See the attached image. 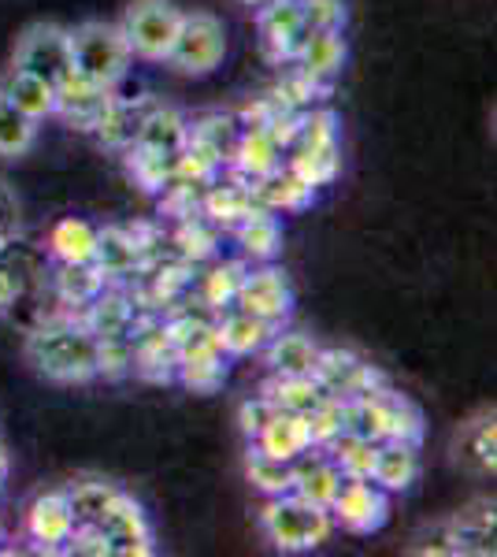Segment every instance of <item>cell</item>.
<instances>
[{
	"label": "cell",
	"instance_id": "cell-1",
	"mask_svg": "<svg viewBox=\"0 0 497 557\" xmlns=\"http://www.w3.org/2000/svg\"><path fill=\"white\" fill-rule=\"evenodd\" d=\"M26 361L52 383H89L97 380V338L78 317L41 323L26 338Z\"/></svg>",
	"mask_w": 497,
	"mask_h": 557
},
{
	"label": "cell",
	"instance_id": "cell-2",
	"mask_svg": "<svg viewBox=\"0 0 497 557\" xmlns=\"http://www.w3.org/2000/svg\"><path fill=\"white\" fill-rule=\"evenodd\" d=\"M260 528H264L268 543L283 554H305L315 550L320 543H327L334 532V520L327 506L301 498V494L286 491L268 498L264 513H260Z\"/></svg>",
	"mask_w": 497,
	"mask_h": 557
},
{
	"label": "cell",
	"instance_id": "cell-3",
	"mask_svg": "<svg viewBox=\"0 0 497 557\" xmlns=\"http://www.w3.org/2000/svg\"><path fill=\"white\" fill-rule=\"evenodd\" d=\"M71 38V64L78 75L94 78L108 89H115L131 71V49H126L123 34L115 23H83L67 30Z\"/></svg>",
	"mask_w": 497,
	"mask_h": 557
},
{
	"label": "cell",
	"instance_id": "cell-4",
	"mask_svg": "<svg viewBox=\"0 0 497 557\" xmlns=\"http://www.w3.org/2000/svg\"><path fill=\"white\" fill-rule=\"evenodd\" d=\"M183 15L171 0H131V8L123 12L120 34L131 49L134 60H146V64H167V52L178 38V26Z\"/></svg>",
	"mask_w": 497,
	"mask_h": 557
},
{
	"label": "cell",
	"instance_id": "cell-5",
	"mask_svg": "<svg viewBox=\"0 0 497 557\" xmlns=\"http://www.w3.org/2000/svg\"><path fill=\"white\" fill-rule=\"evenodd\" d=\"M227 57V34H223V23L208 12H189L183 15V26H178V38L167 52V64L178 71V75H212L215 67Z\"/></svg>",
	"mask_w": 497,
	"mask_h": 557
},
{
	"label": "cell",
	"instance_id": "cell-6",
	"mask_svg": "<svg viewBox=\"0 0 497 557\" xmlns=\"http://www.w3.org/2000/svg\"><path fill=\"white\" fill-rule=\"evenodd\" d=\"M327 509H331L334 528H346L352 535H372L386 524V517H390V494L372 480L341 475Z\"/></svg>",
	"mask_w": 497,
	"mask_h": 557
},
{
	"label": "cell",
	"instance_id": "cell-7",
	"mask_svg": "<svg viewBox=\"0 0 497 557\" xmlns=\"http://www.w3.org/2000/svg\"><path fill=\"white\" fill-rule=\"evenodd\" d=\"M15 67L30 71V75L45 78V83L60 86L63 78L75 71L71 64V38L57 23H34L15 41Z\"/></svg>",
	"mask_w": 497,
	"mask_h": 557
},
{
	"label": "cell",
	"instance_id": "cell-8",
	"mask_svg": "<svg viewBox=\"0 0 497 557\" xmlns=\"http://www.w3.org/2000/svg\"><path fill=\"white\" fill-rule=\"evenodd\" d=\"M97 528L108 539V557H149L157 554L152 546V528L141 506L134 498H126L120 491L112 498V506L104 509V517L97 520Z\"/></svg>",
	"mask_w": 497,
	"mask_h": 557
},
{
	"label": "cell",
	"instance_id": "cell-9",
	"mask_svg": "<svg viewBox=\"0 0 497 557\" xmlns=\"http://www.w3.org/2000/svg\"><path fill=\"white\" fill-rule=\"evenodd\" d=\"M234 305L278 327V323L290 317V309H294V290H290V283H286V275L278 272V268H271V264L246 268Z\"/></svg>",
	"mask_w": 497,
	"mask_h": 557
},
{
	"label": "cell",
	"instance_id": "cell-10",
	"mask_svg": "<svg viewBox=\"0 0 497 557\" xmlns=\"http://www.w3.org/2000/svg\"><path fill=\"white\" fill-rule=\"evenodd\" d=\"M112 101H115V89L94 83V78L78 75V71H71V75L57 86V115L78 131L101 127V120L108 115Z\"/></svg>",
	"mask_w": 497,
	"mask_h": 557
},
{
	"label": "cell",
	"instance_id": "cell-11",
	"mask_svg": "<svg viewBox=\"0 0 497 557\" xmlns=\"http://www.w3.org/2000/svg\"><path fill=\"white\" fill-rule=\"evenodd\" d=\"M260 26V45H264L268 60L275 64H290L305 41V15H301V0H268L260 4L257 15Z\"/></svg>",
	"mask_w": 497,
	"mask_h": 557
},
{
	"label": "cell",
	"instance_id": "cell-12",
	"mask_svg": "<svg viewBox=\"0 0 497 557\" xmlns=\"http://www.w3.org/2000/svg\"><path fill=\"white\" fill-rule=\"evenodd\" d=\"M71 532H75V520H71V509H67V494L49 491L30 502V509H26V535H30V543L38 546V550L63 554Z\"/></svg>",
	"mask_w": 497,
	"mask_h": 557
},
{
	"label": "cell",
	"instance_id": "cell-13",
	"mask_svg": "<svg viewBox=\"0 0 497 557\" xmlns=\"http://www.w3.org/2000/svg\"><path fill=\"white\" fill-rule=\"evenodd\" d=\"M138 317V301H134L131 290H120V286H104L94 301L78 309V323L97 338H126L131 335V323Z\"/></svg>",
	"mask_w": 497,
	"mask_h": 557
},
{
	"label": "cell",
	"instance_id": "cell-14",
	"mask_svg": "<svg viewBox=\"0 0 497 557\" xmlns=\"http://www.w3.org/2000/svg\"><path fill=\"white\" fill-rule=\"evenodd\" d=\"M275 331H278L275 323L252 317V312L238 309V305H231V309H223L220 317H215V335H220V346H223V354H227V357L260 354Z\"/></svg>",
	"mask_w": 497,
	"mask_h": 557
},
{
	"label": "cell",
	"instance_id": "cell-15",
	"mask_svg": "<svg viewBox=\"0 0 497 557\" xmlns=\"http://www.w3.org/2000/svg\"><path fill=\"white\" fill-rule=\"evenodd\" d=\"M0 97L38 123L49 120V115H57V86L45 83L38 75H30V71L15 67V64L8 67L4 78H0Z\"/></svg>",
	"mask_w": 497,
	"mask_h": 557
},
{
	"label": "cell",
	"instance_id": "cell-16",
	"mask_svg": "<svg viewBox=\"0 0 497 557\" xmlns=\"http://www.w3.org/2000/svg\"><path fill=\"white\" fill-rule=\"evenodd\" d=\"M252 197H257L260 209H268L275 215L278 212H301L315 201V186L305 183L301 175H294L286 164H278L271 175L252 183Z\"/></svg>",
	"mask_w": 497,
	"mask_h": 557
},
{
	"label": "cell",
	"instance_id": "cell-17",
	"mask_svg": "<svg viewBox=\"0 0 497 557\" xmlns=\"http://www.w3.org/2000/svg\"><path fill=\"white\" fill-rule=\"evenodd\" d=\"M238 138H241L238 115H223V112L201 115V120H194V123H189V131H186V146L197 149L201 157H208L212 164H220V168L231 164Z\"/></svg>",
	"mask_w": 497,
	"mask_h": 557
},
{
	"label": "cell",
	"instance_id": "cell-18",
	"mask_svg": "<svg viewBox=\"0 0 497 557\" xmlns=\"http://www.w3.org/2000/svg\"><path fill=\"white\" fill-rule=\"evenodd\" d=\"M278 164H283V149L275 146V138H271L264 127H241V138L231 157L234 178H241V183L252 186L257 178L275 172Z\"/></svg>",
	"mask_w": 497,
	"mask_h": 557
},
{
	"label": "cell",
	"instance_id": "cell-19",
	"mask_svg": "<svg viewBox=\"0 0 497 557\" xmlns=\"http://www.w3.org/2000/svg\"><path fill=\"white\" fill-rule=\"evenodd\" d=\"M94 264L101 268V275L108 283H120V278H138L141 268V249L131 238L126 227H101L97 231V249H94Z\"/></svg>",
	"mask_w": 497,
	"mask_h": 557
},
{
	"label": "cell",
	"instance_id": "cell-20",
	"mask_svg": "<svg viewBox=\"0 0 497 557\" xmlns=\"http://www.w3.org/2000/svg\"><path fill=\"white\" fill-rule=\"evenodd\" d=\"M271 375H312L320 346L301 331H275L264 346Z\"/></svg>",
	"mask_w": 497,
	"mask_h": 557
},
{
	"label": "cell",
	"instance_id": "cell-21",
	"mask_svg": "<svg viewBox=\"0 0 497 557\" xmlns=\"http://www.w3.org/2000/svg\"><path fill=\"white\" fill-rule=\"evenodd\" d=\"M420 475V457H415L412 443H397V438H386L375 450V469H372V483H378L386 494L409 491Z\"/></svg>",
	"mask_w": 497,
	"mask_h": 557
},
{
	"label": "cell",
	"instance_id": "cell-22",
	"mask_svg": "<svg viewBox=\"0 0 497 557\" xmlns=\"http://www.w3.org/2000/svg\"><path fill=\"white\" fill-rule=\"evenodd\" d=\"M341 60H346L341 30H312V34H305L294 64H297V71H305L309 78H315V83H327L331 75H338Z\"/></svg>",
	"mask_w": 497,
	"mask_h": 557
},
{
	"label": "cell",
	"instance_id": "cell-23",
	"mask_svg": "<svg viewBox=\"0 0 497 557\" xmlns=\"http://www.w3.org/2000/svg\"><path fill=\"white\" fill-rule=\"evenodd\" d=\"M231 231H234V238H238L241 253H246L252 264H271V260L278 257V249H283V223L268 209H257Z\"/></svg>",
	"mask_w": 497,
	"mask_h": 557
},
{
	"label": "cell",
	"instance_id": "cell-24",
	"mask_svg": "<svg viewBox=\"0 0 497 557\" xmlns=\"http://www.w3.org/2000/svg\"><path fill=\"white\" fill-rule=\"evenodd\" d=\"M252 443H257L264 454L278 457V461H294V457H301L305 450H309L312 438H309V424H305L301 412H283V409H278L275 417L268 420V428L260 431Z\"/></svg>",
	"mask_w": 497,
	"mask_h": 557
},
{
	"label": "cell",
	"instance_id": "cell-25",
	"mask_svg": "<svg viewBox=\"0 0 497 557\" xmlns=\"http://www.w3.org/2000/svg\"><path fill=\"white\" fill-rule=\"evenodd\" d=\"M257 209L260 205H257V197H252V186L241 183V178H234L227 186L212 183L201 197V212L215 223V227H238V223Z\"/></svg>",
	"mask_w": 497,
	"mask_h": 557
},
{
	"label": "cell",
	"instance_id": "cell-26",
	"mask_svg": "<svg viewBox=\"0 0 497 557\" xmlns=\"http://www.w3.org/2000/svg\"><path fill=\"white\" fill-rule=\"evenodd\" d=\"M186 131L189 120L183 112L167 104H149L146 120H141V131L134 138V146H146V149H160V152H178L186 146Z\"/></svg>",
	"mask_w": 497,
	"mask_h": 557
},
{
	"label": "cell",
	"instance_id": "cell-27",
	"mask_svg": "<svg viewBox=\"0 0 497 557\" xmlns=\"http://www.w3.org/2000/svg\"><path fill=\"white\" fill-rule=\"evenodd\" d=\"M108 286V278L101 275V268L94 260H83V264H57V275H52V290L57 298L67 305V309H83Z\"/></svg>",
	"mask_w": 497,
	"mask_h": 557
},
{
	"label": "cell",
	"instance_id": "cell-28",
	"mask_svg": "<svg viewBox=\"0 0 497 557\" xmlns=\"http://www.w3.org/2000/svg\"><path fill=\"white\" fill-rule=\"evenodd\" d=\"M264 394L275 401V409L301 412V417H309L315 406H323V401L331 398V394L315 383V375H271Z\"/></svg>",
	"mask_w": 497,
	"mask_h": 557
},
{
	"label": "cell",
	"instance_id": "cell-29",
	"mask_svg": "<svg viewBox=\"0 0 497 557\" xmlns=\"http://www.w3.org/2000/svg\"><path fill=\"white\" fill-rule=\"evenodd\" d=\"M97 249V227L78 215H67L52 227L49 235V253L57 264H83V260H94Z\"/></svg>",
	"mask_w": 497,
	"mask_h": 557
},
{
	"label": "cell",
	"instance_id": "cell-30",
	"mask_svg": "<svg viewBox=\"0 0 497 557\" xmlns=\"http://www.w3.org/2000/svg\"><path fill=\"white\" fill-rule=\"evenodd\" d=\"M241 275H246V264H238V260H220V264L208 268V272L194 283L204 309L215 312V317H220L223 309H231L234 298H238Z\"/></svg>",
	"mask_w": 497,
	"mask_h": 557
},
{
	"label": "cell",
	"instance_id": "cell-31",
	"mask_svg": "<svg viewBox=\"0 0 497 557\" xmlns=\"http://www.w3.org/2000/svg\"><path fill=\"white\" fill-rule=\"evenodd\" d=\"M175 157H178V152L131 146V149H126V172H131V178L146 194H160L171 178H175Z\"/></svg>",
	"mask_w": 497,
	"mask_h": 557
},
{
	"label": "cell",
	"instance_id": "cell-32",
	"mask_svg": "<svg viewBox=\"0 0 497 557\" xmlns=\"http://www.w3.org/2000/svg\"><path fill=\"white\" fill-rule=\"evenodd\" d=\"M323 450L331 454V461L338 465L341 475H357V480H372L375 469V450L378 443H368V438L352 435V431H338Z\"/></svg>",
	"mask_w": 497,
	"mask_h": 557
},
{
	"label": "cell",
	"instance_id": "cell-33",
	"mask_svg": "<svg viewBox=\"0 0 497 557\" xmlns=\"http://www.w3.org/2000/svg\"><path fill=\"white\" fill-rule=\"evenodd\" d=\"M146 112H149V104H131V101H120V97H115L112 108H108V115L101 120V127H97V138L112 149H131L141 131Z\"/></svg>",
	"mask_w": 497,
	"mask_h": 557
},
{
	"label": "cell",
	"instance_id": "cell-34",
	"mask_svg": "<svg viewBox=\"0 0 497 557\" xmlns=\"http://www.w3.org/2000/svg\"><path fill=\"white\" fill-rule=\"evenodd\" d=\"M457 461L472 465L475 472H494V412L472 420L457 435Z\"/></svg>",
	"mask_w": 497,
	"mask_h": 557
},
{
	"label": "cell",
	"instance_id": "cell-35",
	"mask_svg": "<svg viewBox=\"0 0 497 557\" xmlns=\"http://www.w3.org/2000/svg\"><path fill=\"white\" fill-rule=\"evenodd\" d=\"M63 494H67L71 520H75V528H78V524H97V520L104 517V509L112 506V498L120 494V487H112V483H104V480H86Z\"/></svg>",
	"mask_w": 497,
	"mask_h": 557
},
{
	"label": "cell",
	"instance_id": "cell-36",
	"mask_svg": "<svg viewBox=\"0 0 497 557\" xmlns=\"http://www.w3.org/2000/svg\"><path fill=\"white\" fill-rule=\"evenodd\" d=\"M215 246H220V235H215V223L208 220L204 212L189 215L175 227V253L183 260H194V264H201V260L215 257Z\"/></svg>",
	"mask_w": 497,
	"mask_h": 557
},
{
	"label": "cell",
	"instance_id": "cell-37",
	"mask_svg": "<svg viewBox=\"0 0 497 557\" xmlns=\"http://www.w3.org/2000/svg\"><path fill=\"white\" fill-rule=\"evenodd\" d=\"M246 472H249V483H252V487H257L260 494H268V498H275V494H286V491H290V483H294L290 461H278V457L264 454L257 443L249 446Z\"/></svg>",
	"mask_w": 497,
	"mask_h": 557
},
{
	"label": "cell",
	"instance_id": "cell-38",
	"mask_svg": "<svg viewBox=\"0 0 497 557\" xmlns=\"http://www.w3.org/2000/svg\"><path fill=\"white\" fill-rule=\"evenodd\" d=\"M34 141H38V120L23 115L0 97V157H23L34 149Z\"/></svg>",
	"mask_w": 497,
	"mask_h": 557
},
{
	"label": "cell",
	"instance_id": "cell-39",
	"mask_svg": "<svg viewBox=\"0 0 497 557\" xmlns=\"http://www.w3.org/2000/svg\"><path fill=\"white\" fill-rule=\"evenodd\" d=\"M286 168L320 190V186H327L331 178L338 175V146H331V149H297V152H290Z\"/></svg>",
	"mask_w": 497,
	"mask_h": 557
},
{
	"label": "cell",
	"instance_id": "cell-40",
	"mask_svg": "<svg viewBox=\"0 0 497 557\" xmlns=\"http://www.w3.org/2000/svg\"><path fill=\"white\" fill-rule=\"evenodd\" d=\"M338 146V115L320 108V112H301V127H297V138L290 152L297 149H331Z\"/></svg>",
	"mask_w": 497,
	"mask_h": 557
},
{
	"label": "cell",
	"instance_id": "cell-41",
	"mask_svg": "<svg viewBox=\"0 0 497 557\" xmlns=\"http://www.w3.org/2000/svg\"><path fill=\"white\" fill-rule=\"evenodd\" d=\"M201 197H204V186L183 183V178H171L164 190H160V215L183 223V220H189V215L201 212Z\"/></svg>",
	"mask_w": 497,
	"mask_h": 557
},
{
	"label": "cell",
	"instance_id": "cell-42",
	"mask_svg": "<svg viewBox=\"0 0 497 557\" xmlns=\"http://www.w3.org/2000/svg\"><path fill=\"white\" fill-rule=\"evenodd\" d=\"M131 372H134L131 338H104V343H97V375L101 380H123Z\"/></svg>",
	"mask_w": 497,
	"mask_h": 557
},
{
	"label": "cell",
	"instance_id": "cell-43",
	"mask_svg": "<svg viewBox=\"0 0 497 557\" xmlns=\"http://www.w3.org/2000/svg\"><path fill=\"white\" fill-rule=\"evenodd\" d=\"M301 15H305V30H341L346 20V8L341 0H301Z\"/></svg>",
	"mask_w": 497,
	"mask_h": 557
},
{
	"label": "cell",
	"instance_id": "cell-44",
	"mask_svg": "<svg viewBox=\"0 0 497 557\" xmlns=\"http://www.w3.org/2000/svg\"><path fill=\"white\" fill-rule=\"evenodd\" d=\"M20 201H15L12 186L0 178V253H8V249L15 246V238H20Z\"/></svg>",
	"mask_w": 497,
	"mask_h": 557
},
{
	"label": "cell",
	"instance_id": "cell-45",
	"mask_svg": "<svg viewBox=\"0 0 497 557\" xmlns=\"http://www.w3.org/2000/svg\"><path fill=\"white\" fill-rule=\"evenodd\" d=\"M275 412H278V409H275V401H271L268 394L260 391L257 398H246V401H241V409H238V424H241V431H246L249 438H257L260 431L268 428V420L275 417Z\"/></svg>",
	"mask_w": 497,
	"mask_h": 557
},
{
	"label": "cell",
	"instance_id": "cell-46",
	"mask_svg": "<svg viewBox=\"0 0 497 557\" xmlns=\"http://www.w3.org/2000/svg\"><path fill=\"white\" fill-rule=\"evenodd\" d=\"M412 554H435V557H457V543H453V524H438L435 532L420 535L412 546Z\"/></svg>",
	"mask_w": 497,
	"mask_h": 557
},
{
	"label": "cell",
	"instance_id": "cell-47",
	"mask_svg": "<svg viewBox=\"0 0 497 557\" xmlns=\"http://www.w3.org/2000/svg\"><path fill=\"white\" fill-rule=\"evenodd\" d=\"M20 290H23L20 268H15V264H8L4 253H0V312H8L15 301H20Z\"/></svg>",
	"mask_w": 497,
	"mask_h": 557
},
{
	"label": "cell",
	"instance_id": "cell-48",
	"mask_svg": "<svg viewBox=\"0 0 497 557\" xmlns=\"http://www.w3.org/2000/svg\"><path fill=\"white\" fill-rule=\"evenodd\" d=\"M8 450H4V443H0V491H4V480H8Z\"/></svg>",
	"mask_w": 497,
	"mask_h": 557
},
{
	"label": "cell",
	"instance_id": "cell-49",
	"mask_svg": "<svg viewBox=\"0 0 497 557\" xmlns=\"http://www.w3.org/2000/svg\"><path fill=\"white\" fill-rule=\"evenodd\" d=\"M241 4H249V8H260V4H268V0H241Z\"/></svg>",
	"mask_w": 497,
	"mask_h": 557
},
{
	"label": "cell",
	"instance_id": "cell-50",
	"mask_svg": "<svg viewBox=\"0 0 497 557\" xmlns=\"http://www.w3.org/2000/svg\"><path fill=\"white\" fill-rule=\"evenodd\" d=\"M0 535H4V520H0Z\"/></svg>",
	"mask_w": 497,
	"mask_h": 557
}]
</instances>
